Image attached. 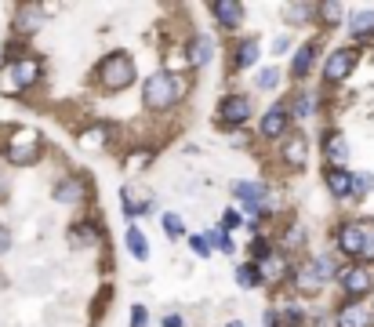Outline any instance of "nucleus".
I'll use <instances>...</instances> for the list:
<instances>
[{
  "label": "nucleus",
  "mask_w": 374,
  "mask_h": 327,
  "mask_svg": "<svg viewBox=\"0 0 374 327\" xmlns=\"http://www.w3.org/2000/svg\"><path fill=\"white\" fill-rule=\"evenodd\" d=\"M287 127V106H273L265 117H262V135L265 139H280Z\"/></svg>",
  "instance_id": "4468645a"
},
{
  "label": "nucleus",
  "mask_w": 374,
  "mask_h": 327,
  "mask_svg": "<svg viewBox=\"0 0 374 327\" xmlns=\"http://www.w3.org/2000/svg\"><path fill=\"white\" fill-rule=\"evenodd\" d=\"M164 327H182V316H178V313H171V316L164 320Z\"/></svg>",
  "instance_id": "58836bf2"
},
{
  "label": "nucleus",
  "mask_w": 374,
  "mask_h": 327,
  "mask_svg": "<svg viewBox=\"0 0 374 327\" xmlns=\"http://www.w3.org/2000/svg\"><path fill=\"white\" fill-rule=\"evenodd\" d=\"M255 62H258V41L247 37V41L236 48V65H240V70H247V65H255Z\"/></svg>",
  "instance_id": "412c9836"
},
{
  "label": "nucleus",
  "mask_w": 374,
  "mask_h": 327,
  "mask_svg": "<svg viewBox=\"0 0 374 327\" xmlns=\"http://www.w3.org/2000/svg\"><path fill=\"white\" fill-rule=\"evenodd\" d=\"M95 225L91 222H77V225H70V244L73 247H84V244H95Z\"/></svg>",
  "instance_id": "a211bd4d"
},
{
  "label": "nucleus",
  "mask_w": 374,
  "mask_h": 327,
  "mask_svg": "<svg viewBox=\"0 0 374 327\" xmlns=\"http://www.w3.org/2000/svg\"><path fill=\"white\" fill-rule=\"evenodd\" d=\"M338 247L346 251L349 258H363V222H349V225H341L338 229Z\"/></svg>",
  "instance_id": "9d476101"
},
{
  "label": "nucleus",
  "mask_w": 374,
  "mask_h": 327,
  "mask_svg": "<svg viewBox=\"0 0 374 327\" xmlns=\"http://www.w3.org/2000/svg\"><path fill=\"white\" fill-rule=\"evenodd\" d=\"M236 284H240V287H247V291L258 287V284H262V269H258V266H251V262H247V266H236Z\"/></svg>",
  "instance_id": "5701e85b"
},
{
  "label": "nucleus",
  "mask_w": 374,
  "mask_h": 327,
  "mask_svg": "<svg viewBox=\"0 0 374 327\" xmlns=\"http://www.w3.org/2000/svg\"><path fill=\"white\" fill-rule=\"evenodd\" d=\"M338 284H341V291L346 294H353V299H363L367 291H374V269L370 266H346L338 273Z\"/></svg>",
  "instance_id": "20e7f679"
},
{
  "label": "nucleus",
  "mask_w": 374,
  "mask_h": 327,
  "mask_svg": "<svg viewBox=\"0 0 374 327\" xmlns=\"http://www.w3.org/2000/svg\"><path fill=\"white\" fill-rule=\"evenodd\" d=\"M182 95V80L171 77V73H157L145 80V109L160 113V109H171Z\"/></svg>",
  "instance_id": "f03ea898"
},
{
  "label": "nucleus",
  "mask_w": 374,
  "mask_h": 327,
  "mask_svg": "<svg viewBox=\"0 0 374 327\" xmlns=\"http://www.w3.org/2000/svg\"><path fill=\"white\" fill-rule=\"evenodd\" d=\"M226 225H240V215L236 211H226Z\"/></svg>",
  "instance_id": "ea45409f"
},
{
  "label": "nucleus",
  "mask_w": 374,
  "mask_h": 327,
  "mask_svg": "<svg viewBox=\"0 0 374 327\" xmlns=\"http://www.w3.org/2000/svg\"><path fill=\"white\" fill-rule=\"evenodd\" d=\"M262 277H269V284H280L287 277V258H280V254H269V258H262Z\"/></svg>",
  "instance_id": "2eb2a0df"
},
{
  "label": "nucleus",
  "mask_w": 374,
  "mask_h": 327,
  "mask_svg": "<svg viewBox=\"0 0 374 327\" xmlns=\"http://www.w3.org/2000/svg\"><path fill=\"white\" fill-rule=\"evenodd\" d=\"M349 29H353V37H356V41L374 37V11H360V15H353Z\"/></svg>",
  "instance_id": "aec40b11"
},
{
  "label": "nucleus",
  "mask_w": 374,
  "mask_h": 327,
  "mask_svg": "<svg viewBox=\"0 0 374 327\" xmlns=\"http://www.w3.org/2000/svg\"><path fill=\"white\" fill-rule=\"evenodd\" d=\"M313 55H317V44L298 48V55L291 58V73H295V77H305V73H309V65H313Z\"/></svg>",
  "instance_id": "6ab92c4d"
},
{
  "label": "nucleus",
  "mask_w": 374,
  "mask_h": 327,
  "mask_svg": "<svg viewBox=\"0 0 374 327\" xmlns=\"http://www.w3.org/2000/svg\"><path fill=\"white\" fill-rule=\"evenodd\" d=\"M164 229H167V237H182L185 233V222L178 215H164Z\"/></svg>",
  "instance_id": "c756f323"
},
{
  "label": "nucleus",
  "mask_w": 374,
  "mask_h": 327,
  "mask_svg": "<svg viewBox=\"0 0 374 327\" xmlns=\"http://www.w3.org/2000/svg\"><path fill=\"white\" fill-rule=\"evenodd\" d=\"M305 156H309L305 139H291V142H287V149H284V160L291 164V168H302V164H305Z\"/></svg>",
  "instance_id": "4be33fe9"
},
{
  "label": "nucleus",
  "mask_w": 374,
  "mask_h": 327,
  "mask_svg": "<svg viewBox=\"0 0 374 327\" xmlns=\"http://www.w3.org/2000/svg\"><path fill=\"white\" fill-rule=\"evenodd\" d=\"M128 247H131V254H135V258H145V254H149L145 237L138 233V225H128Z\"/></svg>",
  "instance_id": "393cba45"
},
{
  "label": "nucleus",
  "mask_w": 374,
  "mask_h": 327,
  "mask_svg": "<svg viewBox=\"0 0 374 327\" xmlns=\"http://www.w3.org/2000/svg\"><path fill=\"white\" fill-rule=\"evenodd\" d=\"M324 182H327L331 196H338V200H346V196L353 193L356 175H353V171H346V168H327V171H324Z\"/></svg>",
  "instance_id": "f8f14e48"
},
{
  "label": "nucleus",
  "mask_w": 374,
  "mask_h": 327,
  "mask_svg": "<svg viewBox=\"0 0 374 327\" xmlns=\"http://www.w3.org/2000/svg\"><path fill=\"white\" fill-rule=\"evenodd\" d=\"M207 244H211V247H222V251H233V244H229V237H226L222 225H211V229H207Z\"/></svg>",
  "instance_id": "bb28decb"
},
{
  "label": "nucleus",
  "mask_w": 374,
  "mask_h": 327,
  "mask_svg": "<svg viewBox=\"0 0 374 327\" xmlns=\"http://www.w3.org/2000/svg\"><path fill=\"white\" fill-rule=\"evenodd\" d=\"M131 327H145V309H142V306L131 309Z\"/></svg>",
  "instance_id": "e433bc0d"
},
{
  "label": "nucleus",
  "mask_w": 374,
  "mask_h": 327,
  "mask_svg": "<svg viewBox=\"0 0 374 327\" xmlns=\"http://www.w3.org/2000/svg\"><path fill=\"white\" fill-rule=\"evenodd\" d=\"M356 58H360V51H353V48L331 51L327 62H324V80H327V84H341V80H346V77L356 70Z\"/></svg>",
  "instance_id": "39448f33"
},
{
  "label": "nucleus",
  "mask_w": 374,
  "mask_h": 327,
  "mask_svg": "<svg viewBox=\"0 0 374 327\" xmlns=\"http://www.w3.org/2000/svg\"><path fill=\"white\" fill-rule=\"evenodd\" d=\"M363 258L374 262V222H363Z\"/></svg>",
  "instance_id": "cd10ccee"
},
{
  "label": "nucleus",
  "mask_w": 374,
  "mask_h": 327,
  "mask_svg": "<svg viewBox=\"0 0 374 327\" xmlns=\"http://www.w3.org/2000/svg\"><path fill=\"white\" fill-rule=\"evenodd\" d=\"M295 113H298V117H305V113H309V95L295 98Z\"/></svg>",
  "instance_id": "4c0bfd02"
},
{
  "label": "nucleus",
  "mask_w": 374,
  "mask_h": 327,
  "mask_svg": "<svg viewBox=\"0 0 374 327\" xmlns=\"http://www.w3.org/2000/svg\"><path fill=\"white\" fill-rule=\"evenodd\" d=\"M324 153L334 160V168H341V160L349 156V146H346V139H341V135H327L324 139Z\"/></svg>",
  "instance_id": "f3484780"
},
{
  "label": "nucleus",
  "mask_w": 374,
  "mask_h": 327,
  "mask_svg": "<svg viewBox=\"0 0 374 327\" xmlns=\"http://www.w3.org/2000/svg\"><path fill=\"white\" fill-rule=\"evenodd\" d=\"M226 327H243V323H240V320H233V323H226Z\"/></svg>",
  "instance_id": "a19ab883"
},
{
  "label": "nucleus",
  "mask_w": 374,
  "mask_h": 327,
  "mask_svg": "<svg viewBox=\"0 0 374 327\" xmlns=\"http://www.w3.org/2000/svg\"><path fill=\"white\" fill-rule=\"evenodd\" d=\"M276 80H280V73H276V70H262V73H258V87H265V91H269V87H276Z\"/></svg>",
  "instance_id": "7c9ffc66"
},
{
  "label": "nucleus",
  "mask_w": 374,
  "mask_h": 327,
  "mask_svg": "<svg viewBox=\"0 0 374 327\" xmlns=\"http://www.w3.org/2000/svg\"><path fill=\"white\" fill-rule=\"evenodd\" d=\"M193 251H197L200 258H211V244H207V237H193Z\"/></svg>",
  "instance_id": "72a5a7b5"
},
{
  "label": "nucleus",
  "mask_w": 374,
  "mask_h": 327,
  "mask_svg": "<svg viewBox=\"0 0 374 327\" xmlns=\"http://www.w3.org/2000/svg\"><path fill=\"white\" fill-rule=\"evenodd\" d=\"M131 80H135V62H131V55L113 51V55L102 58V65H99V84H102L106 91H120V87H128Z\"/></svg>",
  "instance_id": "f257e3e1"
},
{
  "label": "nucleus",
  "mask_w": 374,
  "mask_h": 327,
  "mask_svg": "<svg viewBox=\"0 0 374 327\" xmlns=\"http://www.w3.org/2000/svg\"><path fill=\"white\" fill-rule=\"evenodd\" d=\"M313 269H317V277H320V280H331V277H334V262L324 254V258H317V262H313Z\"/></svg>",
  "instance_id": "c85d7f7f"
},
{
  "label": "nucleus",
  "mask_w": 374,
  "mask_h": 327,
  "mask_svg": "<svg viewBox=\"0 0 374 327\" xmlns=\"http://www.w3.org/2000/svg\"><path fill=\"white\" fill-rule=\"evenodd\" d=\"M370 186H374V178H370V175H356V182H353V193H356V196H363Z\"/></svg>",
  "instance_id": "2f4dec72"
},
{
  "label": "nucleus",
  "mask_w": 374,
  "mask_h": 327,
  "mask_svg": "<svg viewBox=\"0 0 374 327\" xmlns=\"http://www.w3.org/2000/svg\"><path fill=\"white\" fill-rule=\"evenodd\" d=\"M40 156V135L37 131H15V139L8 142V164L15 168H26V164H33Z\"/></svg>",
  "instance_id": "7ed1b4c3"
},
{
  "label": "nucleus",
  "mask_w": 374,
  "mask_h": 327,
  "mask_svg": "<svg viewBox=\"0 0 374 327\" xmlns=\"http://www.w3.org/2000/svg\"><path fill=\"white\" fill-rule=\"evenodd\" d=\"M211 15L218 18V26H222V29H236L240 18H243V4H233V0H214Z\"/></svg>",
  "instance_id": "ddd939ff"
},
{
  "label": "nucleus",
  "mask_w": 374,
  "mask_h": 327,
  "mask_svg": "<svg viewBox=\"0 0 374 327\" xmlns=\"http://www.w3.org/2000/svg\"><path fill=\"white\" fill-rule=\"evenodd\" d=\"M295 284H302V291H320V277H317V269L309 266V269H302V273H295Z\"/></svg>",
  "instance_id": "a878e982"
},
{
  "label": "nucleus",
  "mask_w": 374,
  "mask_h": 327,
  "mask_svg": "<svg viewBox=\"0 0 374 327\" xmlns=\"http://www.w3.org/2000/svg\"><path fill=\"white\" fill-rule=\"evenodd\" d=\"M33 15H37L33 4L18 8V15H15V29H18V33H33V29H37V26H33Z\"/></svg>",
  "instance_id": "b1692460"
},
{
  "label": "nucleus",
  "mask_w": 374,
  "mask_h": 327,
  "mask_svg": "<svg viewBox=\"0 0 374 327\" xmlns=\"http://www.w3.org/2000/svg\"><path fill=\"white\" fill-rule=\"evenodd\" d=\"M247 117H251V98H243V95H229L226 102L218 106V124L222 127L247 124Z\"/></svg>",
  "instance_id": "423d86ee"
},
{
  "label": "nucleus",
  "mask_w": 374,
  "mask_h": 327,
  "mask_svg": "<svg viewBox=\"0 0 374 327\" xmlns=\"http://www.w3.org/2000/svg\"><path fill=\"white\" fill-rule=\"evenodd\" d=\"M370 323H374V313L363 302H349L338 309V327H370Z\"/></svg>",
  "instance_id": "9b49d317"
},
{
  "label": "nucleus",
  "mask_w": 374,
  "mask_h": 327,
  "mask_svg": "<svg viewBox=\"0 0 374 327\" xmlns=\"http://www.w3.org/2000/svg\"><path fill=\"white\" fill-rule=\"evenodd\" d=\"M84 196H87V182L80 175H66V178L55 186V200L58 204H80Z\"/></svg>",
  "instance_id": "1a4fd4ad"
},
{
  "label": "nucleus",
  "mask_w": 374,
  "mask_h": 327,
  "mask_svg": "<svg viewBox=\"0 0 374 327\" xmlns=\"http://www.w3.org/2000/svg\"><path fill=\"white\" fill-rule=\"evenodd\" d=\"M40 77V65L33 62V58H22V62H15L11 65V73H4V91H22V87H29Z\"/></svg>",
  "instance_id": "6e6552de"
},
{
  "label": "nucleus",
  "mask_w": 374,
  "mask_h": 327,
  "mask_svg": "<svg viewBox=\"0 0 374 327\" xmlns=\"http://www.w3.org/2000/svg\"><path fill=\"white\" fill-rule=\"evenodd\" d=\"M320 15H324L327 22H338V18H341V8H338V4H324V8H320Z\"/></svg>",
  "instance_id": "f704fd0d"
},
{
  "label": "nucleus",
  "mask_w": 374,
  "mask_h": 327,
  "mask_svg": "<svg viewBox=\"0 0 374 327\" xmlns=\"http://www.w3.org/2000/svg\"><path fill=\"white\" fill-rule=\"evenodd\" d=\"M102 139H106V127H95L84 135V146H102Z\"/></svg>",
  "instance_id": "473e14b6"
},
{
  "label": "nucleus",
  "mask_w": 374,
  "mask_h": 327,
  "mask_svg": "<svg viewBox=\"0 0 374 327\" xmlns=\"http://www.w3.org/2000/svg\"><path fill=\"white\" fill-rule=\"evenodd\" d=\"M233 193H236V200H240V208H243L247 215H262V211L269 208V204H265V186H262V182H236Z\"/></svg>",
  "instance_id": "0eeeda50"
},
{
  "label": "nucleus",
  "mask_w": 374,
  "mask_h": 327,
  "mask_svg": "<svg viewBox=\"0 0 374 327\" xmlns=\"http://www.w3.org/2000/svg\"><path fill=\"white\" fill-rule=\"evenodd\" d=\"M211 55H214V41L207 37V33H200V37L193 41V48H189V62L204 65V62H211Z\"/></svg>",
  "instance_id": "dca6fc26"
},
{
  "label": "nucleus",
  "mask_w": 374,
  "mask_h": 327,
  "mask_svg": "<svg viewBox=\"0 0 374 327\" xmlns=\"http://www.w3.org/2000/svg\"><path fill=\"white\" fill-rule=\"evenodd\" d=\"M11 247V233H8V225H0V254H8Z\"/></svg>",
  "instance_id": "c9c22d12"
}]
</instances>
